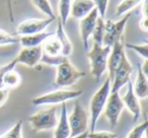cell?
Masks as SVG:
<instances>
[{"mask_svg": "<svg viewBox=\"0 0 148 138\" xmlns=\"http://www.w3.org/2000/svg\"><path fill=\"white\" fill-rule=\"evenodd\" d=\"M111 95V80L108 77L105 82L101 85L99 89H97L89 101V125H90V131L92 132L97 128V124L99 117L103 114L106 104Z\"/></svg>", "mask_w": 148, "mask_h": 138, "instance_id": "6da1fadb", "label": "cell"}, {"mask_svg": "<svg viewBox=\"0 0 148 138\" xmlns=\"http://www.w3.org/2000/svg\"><path fill=\"white\" fill-rule=\"evenodd\" d=\"M110 52H111V47L99 46L97 44H93L92 48L87 51L90 73L97 82L108 71V58Z\"/></svg>", "mask_w": 148, "mask_h": 138, "instance_id": "7a4b0ae2", "label": "cell"}, {"mask_svg": "<svg viewBox=\"0 0 148 138\" xmlns=\"http://www.w3.org/2000/svg\"><path fill=\"white\" fill-rule=\"evenodd\" d=\"M85 75L86 73L84 71L77 69L70 62V60L66 58L61 64H59L56 67V76L54 83L56 87L64 89V87L74 85L81 78H83Z\"/></svg>", "mask_w": 148, "mask_h": 138, "instance_id": "3957f363", "label": "cell"}, {"mask_svg": "<svg viewBox=\"0 0 148 138\" xmlns=\"http://www.w3.org/2000/svg\"><path fill=\"white\" fill-rule=\"evenodd\" d=\"M81 95H82V91H80V89H60L34 97L32 100V104L34 106H38V107H40V106L62 105L68 101L77 99Z\"/></svg>", "mask_w": 148, "mask_h": 138, "instance_id": "277c9868", "label": "cell"}, {"mask_svg": "<svg viewBox=\"0 0 148 138\" xmlns=\"http://www.w3.org/2000/svg\"><path fill=\"white\" fill-rule=\"evenodd\" d=\"M27 122L36 132L52 131L56 128L58 123L57 108L51 107L39 111L27 118Z\"/></svg>", "mask_w": 148, "mask_h": 138, "instance_id": "5b68a950", "label": "cell"}, {"mask_svg": "<svg viewBox=\"0 0 148 138\" xmlns=\"http://www.w3.org/2000/svg\"><path fill=\"white\" fill-rule=\"evenodd\" d=\"M68 124L70 128V137L78 136L88 131L89 115L79 102L75 103L71 113L68 115Z\"/></svg>", "mask_w": 148, "mask_h": 138, "instance_id": "8992f818", "label": "cell"}, {"mask_svg": "<svg viewBox=\"0 0 148 138\" xmlns=\"http://www.w3.org/2000/svg\"><path fill=\"white\" fill-rule=\"evenodd\" d=\"M130 17H131V12L123 15L122 19L117 21H114L112 19L105 21V36L103 40V46L112 47L116 42L124 37V31Z\"/></svg>", "mask_w": 148, "mask_h": 138, "instance_id": "52a82bcc", "label": "cell"}, {"mask_svg": "<svg viewBox=\"0 0 148 138\" xmlns=\"http://www.w3.org/2000/svg\"><path fill=\"white\" fill-rule=\"evenodd\" d=\"M124 109L125 108H124L120 93H111L103 113L105 114L112 130L116 129V127L118 126V123H119V120L121 118L122 112L124 111Z\"/></svg>", "mask_w": 148, "mask_h": 138, "instance_id": "ba28073f", "label": "cell"}, {"mask_svg": "<svg viewBox=\"0 0 148 138\" xmlns=\"http://www.w3.org/2000/svg\"><path fill=\"white\" fill-rule=\"evenodd\" d=\"M133 70V66L130 63L127 55H125L116 69L114 77L111 81V93H119L122 87L127 85V83L131 81L130 78Z\"/></svg>", "mask_w": 148, "mask_h": 138, "instance_id": "9c48e42d", "label": "cell"}, {"mask_svg": "<svg viewBox=\"0 0 148 138\" xmlns=\"http://www.w3.org/2000/svg\"><path fill=\"white\" fill-rule=\"evenodd\" d=\"M55 21L54 19L46 17V19H29L19 23L16 27V34L19 37L23 36L35 35V34L43 33L47 27Z\"/></svg>", "mask_w": 148, "mask_h": 138, "instance_id": "30bf717a", "label": "cell"}, {"mask_svg": "<svg viewBox=\"0 0 148 138\" xmlns=\"http://www.w3.org/2000/svg\"><path fill=\"white\" fill-rule=\"evenodd\" d=\"M99 16V12L95 8L89 14H87L86 16L79 21V35H80V39L82 42L83 49L85 51L89 50V39L92 35V32L95 30V25H97Z\"/></svg>", "mask_w": 148, "mask_h": 138, "instance_id": "8fae6325", "label": "cell"}, {"mask_svg": "<svg viewBox=\"0 0 148 138\" xmlns=\"http://www.w3.org/2000/svg\"><path fill=\"white\" fill-rule=\"evenodd\" d=\"M126 55V48H125V41L124 37L121 38L119 41H117L113 46L111 47V52L109 54L108 58V71L109 73V78L112 81L115 74L116 69L118 68L119 64L121 63L123 57Z\"/></svg>", "mask_w": 148, "mask_h": 138, "instance_id": "7c38bea8", "label": "cell"}, {"mask_svg": "<svg viewBox=\"0 0 148 138\" xmlns=\"http://www.w3.org/2000/svg\"><path fill=\"white\" fill-rule=\"evenodd\" d=\"M122 102H123L124 108L129 111L131 114V117L134 122L138 121L141 117V104L137 97L135 95L133 91V87H132V81H129L127 83V91L121 97Z\"/></svg>", "mask_w": 148, "mask_h": 138, "instance_id": "4fadbf2b", "label": "cell"}, {"mask_svg": "<svg viewBox=\"0 0 148 138\" xmlns=\"http://www.w3.org/2000/svg\"><path fill=\"white\" fill-rule=\"evenodd\" d=\"M42 48L34 47V48H23L19 53L14 58L16 64H23L29 68H34L41 63L42 58Z\"/></svg>", "mask_w": 148, "mask_h": 138, "instance_id": "5bb4252c", "label": "cell"}, {"mask_svg": "<svg viewBox=\"0 0 148 138\" xmlns=\"http://www.w3.org/2000/svg\"><path fill=\"white\" fill-rule=\"evenodd\" d=\"M95 8V3L92 0H71L70 15L77 21H80L89 14Z\"/></svg>", "mask_w": 148, "mask_h": 138, "instance_id": "9a60e30c", "label": "cell"}, {"mask_svg": "<svg viewBox=\"0 0 148 138\" xmlns=\"http://www.w3.org/2000/svg\"><path fill=\"white\" fill-rule=\"evenodd\" d=\"M53 138H70V128L68 124V110L66 104H62L60 110V117L54 129Z\"/></svg>", "mask_w": 148, "mask_h": 138, "instance_id": "2e32d148", "label": "cell"}, {"mask_svg": "<svg viewBox=\"0 0 148 138\" xmlns=\"http://www.w3.org/2000/svg\"><path fill=\"white\" fill-rule=\"evenodd\" d=\"M133 91L139 100H145L148 97V80L147 75L144 74L140 64H138L137 74L134 84H132Z\"/></svg>", "mask_w": 148, "mask_h": 138, "instance_id": "e0dca14e", "label": "cell"}, {"mask_svg": "<svg viewBox=\"0 0 148 138\" xmlns=\"http://www.w3.org/2000/svg\"><path fill=\"white\" fill-rule=\"evenodd\" d=\"M54 33H55L54 34L55 37L59 40L60 44H61V55L68 58L72 54V52H73V45H72L67 33L65 32V27L62 25L61 21L59 19L57 21V27H56V31Z\"/></svg>", "mask_w": 148, "mask_h": 138, "instance_id": "ac0fdd59", "label": "cell"}, {"mask_svg": "<svg viewBox=\"0 0 148 138\" xmlns=\"http://www.w3.org/2000/svg\"><path fill=\"white\" fill-rule=\"evenodd\" d=\"M54 35V32H43V33L35 34L29 36H23L18 38V42L23 48H34V47H41L47 38Z\"/></svg>", "mask_w": 148, "mask_h": 138, "instance_id": "d6986e66", "label": "cell"}, {"mask_svg": "<svg viewBox=\"0 0 148 138\" xmlns=\"http://www.w3.org/2000/svg\"><path fill=\"white\" fill-rule=\"evenodd\" d=\"M41 48L44 55H47V56L61 55V51H62L61 44H60L59 40L55 37V35H52L51 37L47 38L44 41V43L42 44Z\"/></svg>", "mask_w": 148, "mask_h": 138, "instance_id": "ffe728a7", "label": "cell"}, {"mask_svg": "<svg viewBox=\"0 0 148 138\" xmlns=\"http://www.w3.org/2000/svg\"><path fill=\"white\" fill-rule=\"evenodd\" d=\"M21 83V76L15 69L9 70L5 73L4 78H3V87L6 89H16Z\"/></svg>", "mask_w": 148, "mask_h": 138, "instance_id": "44dd1931", "label": "cell"}, {"mask_svg": "<svg viewBox=\"0 0 148 138\" xmlns=\"http://www.w3.org/2000/svg\"><path fill=\"white\" fill-rule=\"evenodd\" d=\"M143 1L144 0H121L116 8V16L121 17L127 14Z\"/></svg>", "mask_w": 148, "mask_h": 138, "instance_id": "7402d4cb", "label": "cell"}, {"mask_svg": "<svg viewBox=\"0 0 148 138\" xmlns=\"http://www.w3.org/2000/svg\"><path fill=\"white\" fill-rule=\"evenodd\" d=\"M70 9H71V0H59L58 2V12H59V21L62 25L65 27L67 21L70 16Z\"/></svg>", "mask_w": 148, "mask_h": 138, "instance_id": "603a6c76", "label": "cell"}, {"mask_svg": "<svg viewBox=\"0 0 148 138\" xmlns=\"http://www.w3.org/2000/svg\"><path fill=\"white\" fill-rule=\"evenodd\" d=\"M31 1L34 6L42 13H44L47 17L56 19V15L54 13L51 2L49 0H31Z\"/></svg>", "mask_w": 148, "mask_h": 138, "instance_id": "cb8c5ba5", "label": "cell"}, {"mask_svg": "<svg viewBox=\"0 0 148 138\" xmlns=\"http://www.w3.org/2000/svg\"><path fill=\"white\" fill-rule=\"evenodd\" d=\"M105 19H101L99 16L97 21V25L95 27V30L92 32V40L93 44H97V45L103 46V36H105Z\"/></svg>", "mask_w": 148, "mask_h": 138, "instance_id": "d4e9b609", "label": "cell"}, {"mask_svg": "<svg viewBox=\"0 0 148 138\" xmlns=\"http://www.w3.org/2000/svg\"><path fill=\"white\" fill-rule=\"evenodd\" d=\"M125 48L130 50H133L135 53H137L140 57L143 58V60H148V44H132V43H125Z\"/></svg>", "mask_w": 148, "mask_h": 138, "instance_id": "484cf974", "label": "cell"}, {"mask_svg": "<svg viewBox=\"0 0 148 138\" xmlns=\"http://www.w3.org/2000/svg\"><path fill=\"white\" fill-rule=\"evenodd\" d=\"M147 121L144 120L143 122L139 123L136 125L131 131L128 133L126 138H145L146 135V130H147Z\"/></svg>", "mask_w": 148, "mask_h": 138, "instance_id": "4316f807", "label": "cell"}, {"mask_svg": "<svg viewBox=\"0 0 148 138\" xmlns=\"http://www.w3.org/2000/svg\"><path fill=\"white\" fill-rule=\"evenodd\" d=\"M23 121H17L6 133H4L0 138H23Z\"/></svg>", "mask_w": 148, "mask_h": 138, "instance_id": "83f0119b", "label": "cell"}, {"mask_svg": "<svg viewBox=\"0 0 148 138\" xmlns=\"http://www.w3.org/2000/svg\"><path fill=\"white\" fill-rule=\"evenodd\" d=\"M66 59V57L62 55L59 56H47L42 54V58H41V63L45 64L48 66H54V67H57L59 64H61L64 60Z\"/></svg>", "mask_w": 148, "mask_h": 138, "instance_id": "f1b7e54d", "label": "cell"}, {"mask_svg": "<svg viewBox=\"0 0 148 138\" xmlns=\"http://www.w3.org/2000/svg\"><path fill=\"white\" fill-rule=\"evenodd\" d=\"M18 43V38L0 29V46L14 45Z\"/></svg>", "mask_w": 148, "mask_h": 138, "instance_id": "f546056e", "label": "cell"}, {"mask_svg": "<svg viewBox=\"0 0 148 138\" xmlns=\"http://www.w3.org/2000/svg\"><path fill=\"white\" fill-rule=\"evenodd\" d=\"M118 134L116 132L107 131V130H101V131H92L88 132L87 138H117Z\"/></svg>", "mask_w": 148, "mask_h": 138, "instance_id": "4dcf8cb0", "label": "cell"}, {"mask_svg": "<svg viewBox=\"0 0 148 138\" xmlns=\"http://www.w3.org/2000/svg\"><path fill=\"white\" fill-rule=\"evenodd\" d=\"M92 1H93V3H95V9H97V12H99V17L106 19V14H107L110 0H92Z\"/></svg>", "mask_w": 148, "mask_h": 138, "instance_id": "1f68e13d", "label": "cell"}, {"mask_svg": "<svg viewBox=\"0 0 148 138\" xmlns=\"http://www.w3.org/2000/svg\"><path fill=\"white\" fill-rule=\"evenodd\" d=\"M16 65L17 64H16V62H15V60L12 59L10 62H8V63L4 64V65H2V66H0V89H4V87H3V78H4L5 73L8 72L9 70L14 69Z\"/></svg>", "mask_w": 148, "mask_h": 138, "instance_id": "d6a6232c", "label": "cell"}, {"mask_svg": "<svg viewBox=\"0 0 148 138\" xmlns=\"http://www.w3.org/2000/svg\"><path fill=\"white\" fill-rule=\"evenodd\" d=\"M146 0L143 1V9H142V12H143V16L140 19L139 23V27L143 32L148 31V23H147V4H146Z\"/></svg>", "mask_w": 148, "mask_h": 138, "instance_id": "836d02e7", "label": "cell"}, {"mask_svg": "<svg viewBox=\"0 0 148 138\" xmlns=\"http://www.w3.org/2000/svg\"><path fill=\"white\" fill-rule=\"evenodd\" d=\"M8 95H9L8 89H0V108L6 103L7 99H8Z\"/></svg>", "mask_w": 148, "mask_h": 138, "instance_id": "e575fe53", "label": "cell"}, {"mask_svg": "<svg viewBox=\"0 0 148 138\" xmlns=\"http://www.w3.org/2000/svg\"><path fill=\"white\" fill-rule=\"evenodd\" d=\"M88 132H89V131L85 132V133H83V134H80V135H78V136H74V137H70V138H87V135H88Z\"/></svg>", "mask_w": 148, "mask_h": 138, "instance_id": "d590c367", "label": "cell"}]
</instances>
